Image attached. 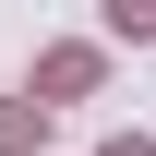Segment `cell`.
Returning <instances> with one entry per match:
<instances>
[{
    "instance_id": "2",
    "label": "cell",
    "mask_w": 156,
    "mask_h": 156,
    "mask_svg": "<svg viewBox=\"0 0 156 156\" xmlns=\"http://www.w3.org/2000/svg\"><path fill=\"white\" fill-rule=\"evenodd\" d=\"M24 144H36V108H24V96H0V156H24Z\"/></svg>"
},
{
    "instance_id": "4",
    "label": "cell",
    "mask_w": 156,
    "mask_h": 156,
    "mask_svg": "<svg viewBox=\"0 0 156 156\" xmlns=\"http://www.w3.org/2000/svg\"><path fill=\"white\" fill-rule=\"evenodd\" d=\"M108 156H156V144H144V132H120V144H108Z\"/></svg>"
},
{
    "instance_id": "3",
    "label": "cell",
    "mask_w": 156,
    "mask_h": 156,
    "mask_svg": "<svg viewBox=\"0 0 156 156\" xmlns=\"http://www.w3.org/2000/svg\"><path fill=\"white\" fill-rule=\"evenodd\" d=\"M108 24L120 36H156V0H108Z\"/></svg>"
},
{
    "instance_id": "1",
    "label": "cell",
    "mask_w": 156,
    "mask_h": 156,
    "mask_svg": "<svg viewBox=\"0 0 156 156\" xmlns=\"http://www.w3.org/2000/svg\"><path fill=\"white\" fill-rule=\"evenodd\" d=\"M36 84H48L36 108H60V96H96V48H48V60H36Z\"/></svg>"
}]
</instances>
